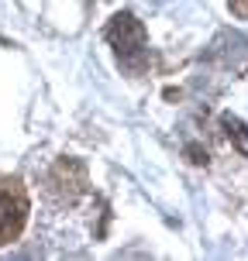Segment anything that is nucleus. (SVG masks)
Returning a JSON list of instances; mask_svg holds the SVG:
<instances>
[{
	"label": "nucleus",
	"mask_w": 248,
	"mask_h": 261,
	"mask_svg": "<svg viewBox=\"0 0 248 261\" xmlns=\"http://www.w3.org/2000/svg\"><path fill=\"white\" fill-rule=\"evenodd\" d=\"M107 41L114 45L118 62L128 72H142L148 62V35H145L142 21L134 14H118L110 24H107Z\"/></svg>",
	"instance_id": "obj_1"
},
{
	"label": "nucleus",
	"mask_w": 248,
	"mask_h": 261,
	"mask_svg": "<svg viewBox=\"0 0 248 261\" xmlns=\"http://www.w3.org/2000/svg\"><path fill=\"white\" fill-rule=\"evenodd\" d=\"M28 223V193L21 179H0V244L21 237Z\"/></svg>",
	"instance_id": "obj_2"
},
{
	"label": "nucleus",
	"mask_w": 248,
	"mask_h": 261,
	"mask_svg": "<svg viewBox=\"0 0 248 261\" xmlns=\"http://www.w3.org/2000/svg\"><path fill=\"white\" fill-rule=\"evenodd\" d=\"M52 186L62 189L65 199H73V196L83 193V186H86V165L76 162V158H62L52 169Z\"/></svg>",
	"instance_id": "obj_3"
},
{
	"label": "nucleus",
	"mask_w": 248,
	"mask_h": 261,
	"mask_svg": "<svg viewBox=\"0 0 248 261\" xmlns=\"http://www.w3.org/2000/svg\"><path fill=\"white\" fill-rule=\"evenodd\" d=\"M221 124H224V130H228V138H235V141H238V151L248 155V127H245V124H241L238 117H231V114H224Z\"/></svg>",
	"instance_id": "obj_4"
},
{
	"label": "nucleus",
	"mask_w": 248,
	"mask_h": 261,
	"mask_svg": "<svg viewBox=\"0 0 248 261\" xmlns=\"http://www.w3.org/2000/svg\"><path fill=\"white\" fill-rule=\"evenodd\" d=\"M186 155H190L193 165H207V151H204L200 144H190V148H186Z\"/></svg>",
	"instance_id": "obj_5"
},
{
	"label": "nucleus",
	"mask_w": 248,
	"mask_h": 261,
	"mask_svg": "<svg viewBox=\"0 0 248 261\" xmlns=\"http://www.w3.org/2000/svg\"><path fill=\"white\" fill-rule=\"evenodd\" d=\"M228 4H231V11H235L238 17H245V21H248V0H228Z\"/></svg>",
	"instance_id": "obj_6"
}]
</instances>
